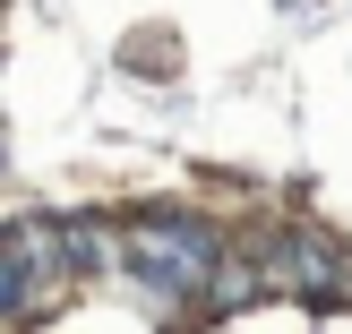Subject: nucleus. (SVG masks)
<instances>
[{
    "label": "nucleus",
    "instance_id": "f257e3e1",
    "mask_svg": "<svg viewBox=\"0 0 352 334\" xmlns=\"http://www.w3.org/2000/svg\"><path fill=\"white\" fill-rule=\"evenodd\" d=\"M120 257H129V274H138L146 291H164V300H206L232 249H223L206 223H189V215H146Z\"/></svg>",
    "mask_w": 352,
    "mask_h": 334
}]
</instances>
